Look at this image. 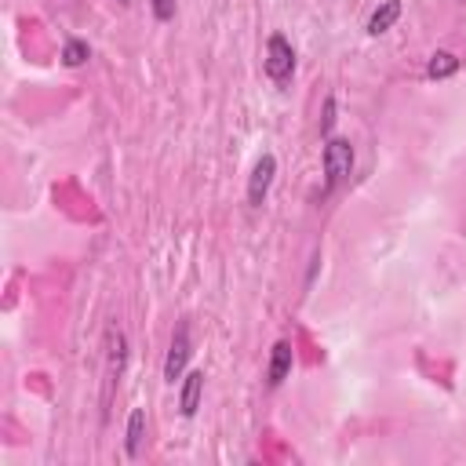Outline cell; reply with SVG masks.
I'll list each match as a JSON object with an SVG mask.
<instances>
[{
	"label": "cell",
	"instance_id": "obj_13",
	"mask_svg": "<svg viewBox=\"0 0 466 466\" xmlns=\"http://www.w3.org/2000/svg\"><path fill=\"white\" fill-rule=\"evenodd\" d=\"M149 7H153L157 22H171L175 18V0H149Z\"/></svg>",
	"mask_w": 466,
	"mask_h": 466
},
{
	"label": "cell",
	"instance_id": "obj_4",
	"mask_svg": "<svg viewBox=\"0 0 466 466\" xmlns=\"http://www.w3.org/2000/svg\"><path fill=\"white\" fill-rule=\"evenodd\" d=\"M273 175H277V157L273 153H262L248 175V204L251 208H262L266 197H269V186H273Z\"/></svg>",
	"mask_w": 466,
	"mask_h": 466
},
{
	"label": "cell",
	"instance_id": "obj_11",
	"mask_svg": "<svg viewBox=\"0 0 466 466\" xmlns=\"http://www.w3.org/2000/svg\"><path fill=\"white\" fill-rule=\"evenodd\" d=\"M87 58H91V47H87V40H76V36H69V40L62 44V66L76 69V66H84Z\"/></svg>",
	"mask_w": 466,
	"mask_h": 466
},
{
	"label": "cell",
	"instance_id": "obj_2",
	"mask_svg": "<svg viewBox=\"0 0 466 466\" xmlns=\"http://www.w3.org/2000/svg\"><path fill=\"white\" fill-rule=\"evenodd\" d=\"M262 69L273 84H288L295 76V47L284 33H269L266 36V55H262Z\"/></svg>",
	"mask_w": 466,
	"mask_h": 466
},
{
	"label": "cell",
	"instance_id": "obj_3",
	"mask_svg": "<svg viewBox=\"0 0 466 466\" xmlns=\"http://www.w3.org/2000/svg\"><path fill=\"white\" fill-rule=\"evenodd\" d=\"M189 353H193V342H189V324L182 320L171 335V346H167V357H164V382H178L186 375V364H189Z\"/></svg>",
	"mask_w": 466,
	"mask_h": 466
},
{
	"label": "cell",
	"instance_id": "obj_5",
	"mask_svg": "<svg viewBox=\"0 0 466 466\" xmlns=\"http://www.w3.org/2000/svg\"><path fill=\"white\" fill-rule=\"evenodd\" d=\"M106 346H109V364H106V404H109L113 386H116V382H120V375H124V360H127V335H124L120 328H109Z\"/></svg>",
	"mask_w": 466,
	"mask_h": 466
},
{
	"label": "cell",
	"instance_id": "obj_7",
	"mask_svg": "<svg viewBox=\"0 0 466 466\" xmlns=\"http://www.w3.org/2000/svg\"><path fill=\"white\" fill-rule=\"evenodd\" d=\"M200 397H204V371L193 368V371L182 375V390H178V411H182V419H193L197 415Z\"/></svg>",
	"mask_w": 466,
	"mask_h": 466
},
{
	"label": "cell",
	"instance_id": "obj_12",
	"mask_svg": "<svg viewBox=\"0 0 466 466\" xmlns=\"http://www.w3.org/2000/svg\"><path fill=\"white\" fill-rule=\"evenodd\" d=\"M331 127H335V95H328V98H324V109H320V135L328 138V135H331Z\"/></svg>",
	"mask_w": 466,
	"mask_h": 466
},
{
	"label": "cell",
	"instance_id": "obj_1",
	"mask_svg": "<svg viewBox=\"0 0 466 466\" xmlns=\"http://www.w3.org/2000/svg\"><path fill=\"white\" fill-rule=\"evenodd\" d=\"M320 164H324V197H331L342 182H350L353 175V142L350 138H339V135H328L324 138V153H320Z\"/></svg>",
	"mask_w": 466,
	"mask_h": 466
},
{
	"label": "cell",
	"instance_id": "obj_10",
	"mask_svg": "<svg viewBox=\"0 0 466 466\" xmlns=\"http://www.w3.org/2000/svg\"><path fill=\"white\" fill-rule=\"evenodd\" d=\"M455 73H459V58L451 51H433L430 55V62H426V76L430 80H448Z\"/></svg>",
	"mask_w": 466,
	"mask_h": 466
},
{
	"label": "cell",
	"instance_id": "obj_6",
	"mask_svg": "<svg viewBox=\"0 0 466 466\" xmlns=\"http://www.w3.org/2000/svg\"><path fill=\"white\" fill-rule=\"evenodd\" d=\"M291 364H295V353H291V342L288 339H277L273 350H269V364H266V386L277 390L288 375H291Z\"/></svg>",
	"mask_w": 466,
	"mask_h": 466
},
{
	"label": "cell",
	"instance_id": "obj_9",
	"mask_svg": "<svg viewBox=\"0 0 466 466\" xmlns=\"http://www.w3.org/2000/svg\"><path fill=\"white\" fill-rule=\"evenodd\" d=\"M142 441H146V408H131L127 430H124V451H127V459H138L142 455Z\"/></svg>",
	"mask_w": 466,
	"mask_h": 466
},
{
	"label": "cell",
	"instance_id": "obj_14",
	"mask_svg": "<svg viewBox=\"0 0 466 466\" xmlns=\"http://www.w3.org/2000/svg\"><path fill=\"white\" fill-rule=\"evenodd\" d=\"M116 4H120V7H127V4H131V0H116Z\"/></svg>",
	"mask_w": 466,
	"mask_h": 466
},
{
	"label": "cell",
	"instance_id": "obj_8",
	"mask_svg": "<svg viewBox=\"0 0 466 466\" xmlns=\"http://www.w3.org/2000/svg\"><path fill=\"white\" fill-rule=\"evenodd\" d=\"M400 11H404V4L400 0H382L371 15H368V22H364V33L368 36H382L397 18H400Z\"/></svg>",
	"mask_w": 466,
	"mask_h": 466
}]
</instances>
